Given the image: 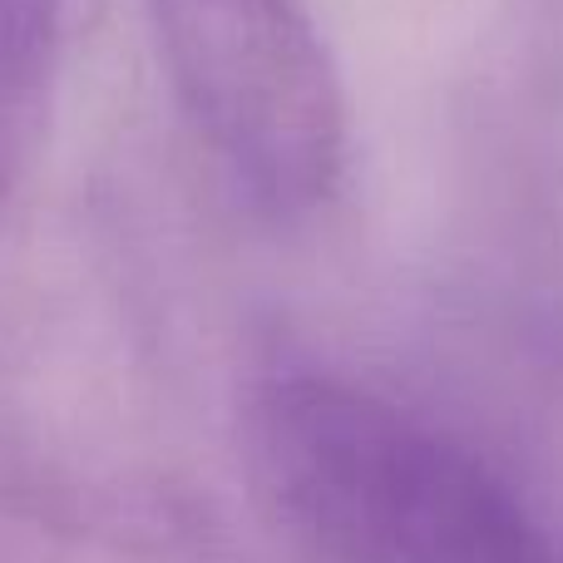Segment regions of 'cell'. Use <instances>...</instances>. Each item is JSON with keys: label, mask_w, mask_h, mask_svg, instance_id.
I'll return each mask as SVG.
<instances>
[{"label": "cell", "mask_w": 563, "mask_h": 563, "mask_svg": "<svg viewBox=\"0 0 563 563\" xmlns=\"http://www.w3.org/2000/svg\"><path fill=\"white\" fill-rule=\"evenodd\" d=\"M247 465L311 563H563L475 450L351 380H267Z\"/></svg>", "instance_id": "1"}, {"label": "cell", "mask_w": 563, "mask_h": 563, "mask_svg": "<svg viewBox=\"0 0 563 563\" xmlns=\"http://www.w3.org/2000/svg\"><path fill=\"white\" fill-rule=\"evenodd\" d=\"M168 85L273 213L317 208L346 164V95L301 0H148Z\"/></svg>", "instance_id": "2"}, {"label": "cell", "mask_w": 563, "mask_h": 563, "mask_svg": "<svg viewBox=\"0 0 563 563\" xmlns=\"http://www.w3.org/2000/svg\"><path fill=\"white\" fill-rule=\"evenodd\" d=\"M59 45L65 0H0V213L45 139Z\"/></svg>", "instance_id": "3"}]
</instances>
